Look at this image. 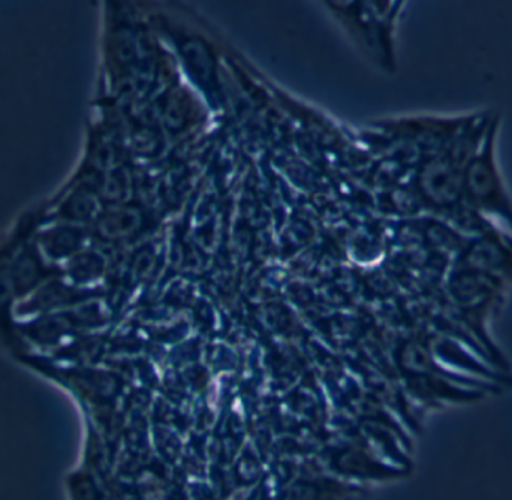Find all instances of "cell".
<instances>
[{"label":"cell","mask_w":512,"mask_h":500,"mask_svg":"<svg viewBox=\"0 0 512 500\" xmlns=\"http://www.w3.org/2000/svg\"><path fill=\"white\" fill-rule=\"evenodd\" d=\"M499 120L489 122L463 171L462 198L469 210L501 219L512 228V200L496 159Z\"/></svg>","instance_id":"cell-1"},{"label":"cell","mask_w":512,"mask_h":500,"mask_svg":"<svg viewBox=\"0 0 512 500\" xmlns=\"http://www.w3.org/2000/svg\"><path fill=\"white\" fill-rule=\"evenodd\" d=\"M507 280L477 268L454 265L448 277V301L463 321L487 337V319L501 306Z\"/></svg>","instance_id":"cell-2"}]
</instances>
